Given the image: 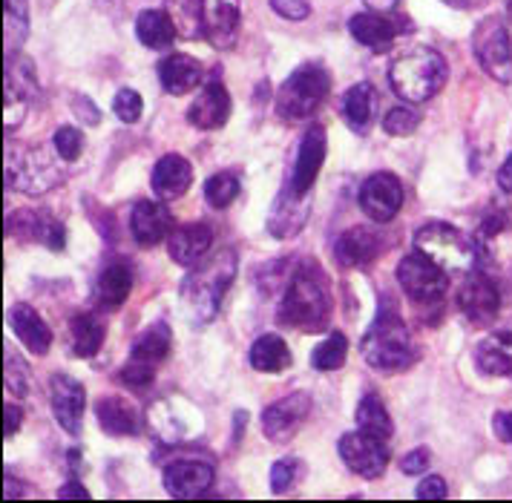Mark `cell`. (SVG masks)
<instances>
[{"label":"cell","instance_id":"17","mask_svg":"<svg viewBox=\"0 0 512 503\" xmlns=\"http://www.w3.org/2000/svg\"><path fill=\"white\" fill-rule=\"evenodd\" d=\"M213 478H216V472L205 460H173L164 469V489H167V495H173L179 501H190V498L208 495Z\"/></svg>","mask_w":512,"mask_h":503},{"label":"cell","instance_id":"41","mask_svg":"<svg viewBox=\"0 0 512 503\" xmlns=\"http://www.w3.org/2000/svg\"><path fill=\"white\" fill-rule=\"evenodd\" d=\"M303 478V463L297 458H282L271 466V492L285 495L288 489H294L297 481Z\"/></svg>","mask_w":512,"mask_h":503},{"label":"cell","instance_id":"21","mask_svg":"<svg viewBox=\"0 0 512 503\" xmlns=\"http://www.w3.org/2000/svg\"><path fill=\"white\" fill-rule=\"evenodd\" d=\"M170 225H173L170 210L162 202L141 199L130 210V233H133V239L139 242L141 248H156V245H162L164 239H170V233H173Z\"/></svg>","mask_w":512,"mask_h":503},{"label":"cell","instance_id":"3","mask_svg":"<svg viewBox=\"0 0 512 503\" xmlns=\"http://www.w3.org/2000/svg\"><path fill=\"white\" fill-rule=\"evenodd\" d=\"M363 360L377 371H403V368L415 366L418 360V348L412 345V334L406 328L403 317L397 314V308L386 299L383 308L377 311L374 325L369 334L363 337Z\"/></svg>","mask_w":512,"mask_h":503},{"label":"cell","instance_id":"33","mask_svg":"<svg viewBox=\"0 0 512 503\" xmlns=\"http://www.w3.org/2000/svg\"><path fill=\"white\" fill-rule=\"evenodd\" d=\"M176 23L167 15V9H144L136 18V38L147 49H170L176 41Z\"/></svg>","mask_w":512,"mask_h":503},{"label":"cell","instance_id":"12","mask_svg":"<svg viewBox=\"0 0 512 503\" xmlns=\"http://www.w3.org/2000/svg\"><path fill=\"white\" fill-rule=\"evenodd\" d=\"M357 202H360V210L372 222L386 225V222L395 219L397 213H400V207H403V182L397 179L395 173H386V170L372 173L363 182V187H360Z\"/></svg>","mask_w":512,"mask_h":503},{"label":"cell","instance_id":"4","mask_svg":"<svg viewBox=\"0 0 512 503\" xmlns=\"http://www.w3.org/2000/svg\"><path fill=\"white\" fill-rule=\"evenodd\" d=\"M446 78H449V64L432 46H412L400 52L389 67L392 90L409 104H423L432 95H438Z\"/></svg>","mask_w":512,"mask_h":503},{"label":"cell","instance_id":"6","mask_svg":"<svg viewBox=\"0 0 512 503\" xmlns=\"http://www.w3.org/2000/svg\"><path fill=\"white\" fill-rule=\"evenodd\" d=\"M415 251L429 256L435 265H441L446 274H472L478 262V248L449 222H429L415 233Z\"/></svg>","mask_w":512,"mask_h":503},{"label":"cell","instance_id":"25","mask_svg":"<svg viewBox=\"0 0 512 503\" xmlns=\"http://www.w3.org/2000/svg\"><path fill=\"white\" fill-rule=\"evenodd\" d=\"M156 72H159V81H162L164 92H170V95H187V92H193L202 84L205 67L193 55L170 52V55H164L162 61H159Z\"/></svg>","mask_w":512,"mask_h":503},{"label":"cell","instance_id":"15","mask_svg":"<svg viewBox=\"0 0 512 503\" xmlns=\"http://www.w3.org/2000/svg\"><path fill=\"white\" fill-rule=\"evenodd\" d=\"M458 308L472 325H489L501 311V291L484 274H466L464 285L458 291Z\"/></svg>","mask_w":512,"mask_h":503},{"label":"cell","instance_id":"13","mask_svg":"<svg viewBox=\"0 0 512 503\" xmlns=\"http://www.w3.org/2000/svg\"><path fill=\"white\" fill-rule=\"evenodd\" d=\"M328 153V136L323 124H311L308 133L297 147V156H294V170H291V179H288V190L294 196H308V190L314 187L323 164H326Z\"/></svg>","mask_w":512,"mask_h":503},{"label":"cell","instance_id":"39","mask_svg":"<svg viewBox=\"0 0 512 503\" xmlns=\"http://www.w3.org/2000/svg\"><path fill=\"white\" fill-rule=\"evenodd\" d=\"M167 15L176 23V32L185 38L202 32V0H167Z\"/></svg>","mask_w":512,"mask_h":503},{"label":"cell","instance_id":"1","mask_svg":"<svg viewBox=\"0 0 512 503\" xmlns=\"http://www.w3.org/2000/svg\"><path fill=\"white\" fill-rule=\"evenodd\" d=\"M277 320L297 331H323L331 320V288L326 271L314 262L303 259L285 285Z\"/></svg>","mask_w":512,"mask_h":503},{"label":"cell","instance_id":"8","mask_svg":"<svg viewBox=\"0 0 512 503\" xmlns=\"http://www.w3.org/2000/svg\"><path fill=\"white\" fill-rule=\"evenodd\" d=\"M472 55L492 81L512 84V38L501 15H487L472 29Z\"/></svg>","mask_w":512,"mask_h":503},{"label":"cell","instance_id":"27","mask_svg":"<svg viewBox=\"0 0 512 503\" xmlns=\"http://www.w3.org/2000/svg\"><path fill=\"white\" fill-rule=\"evenodd\" d=\"M9 322H12L15 337H18L32 354H38V357L47 354L49 345H52V328H49L47 320H44L29 302H15L12 311H9Z\"/></svg>","mask_w":512,"mask_h":503},{"label":"cell","instance_id":"22","mask_svg":"<svg viewBox=\"0 0 512 503\" xmlns=\"http://www.w3.org/2000/svg\"><path fill=\"white\" fill-rule=\"evenodd\" d=\"M213 248V230L208 222H187L176 228L167 239V251L176 265L182 268H196Z\"/></svg>","mask_w":512,"mask_h":503},{"label":"cell","instance_id":"35","mask_svg":"<svg viewBox=\"0 0 512 503\" xmlns=\"http://www.w3.org/2000/svg\"><path fill=\"white\" fill-rule=\"evenodd\" d=\"M251 366L262 374H280L285 368L291 366V351L282 340L280 334H262L254 345H251V354H248Z\"/></svg>","mask_w":512,"mask_h":503},{"label":"cell","instance_id":"30","mask_svg":"<svg viewBox=\"0 0 512 503\" xmlns=\"http://www.w3.org/2000/svg\"><path fill=\"white\" fill-rule=\"evenodd\" d=\"M475 366L487 377L512 380V331H495L475 348Z\"/></svg>","mask_w":512,"mask_h":503},{"label":"cell","instance_id":"7","mask_svg":"<svg viewBox=\"0 0 512 503\" xmlns=\"http://www.w3.org/2000/svg\"><path fill=\"white\" fill-rule=\"evenodd\" d=\"M58 153L52 156L41 147H18L12 144L6 150V187H15L21 193L41 196L64 182V170L58 164Z\"/></svg>","mask_w":512,"mask_h":503},{"label":"cell","instance_id":"20","mask_svg":"<svg viewBox=\"0 0 512 503\" xmlns=\"http://www.w3.org/2000/svg\"><path fill=\"white\" fill-rule=\"evenodd\" d=\"M228 118H231V95L222 81L213 78L187 107V121H190V127L210 133V130H222L228 124Z\"/></svg>","mask_w":512,"mask_h":503},{"label":"cell","instance_id":"59","mask_svg":"<svg viewBox=\"0 0 512 503\" xmlns=\"http://www.w3.org/2000/svg\"><path fill=\"white\" fill-rule=\"evenodd\" d=\"M507 18H510V21H512V0H510V3H507Z\"/></svg>","mask_w":512,"mask_h":503},{"label":"cell","instance_id":"36","mask_svg":"<svg viewBox=\"0 0 512 503\" xmlns=\"http://www.w3.org/2000/svg\"><path fill=\"white\" fill-rule=\"evenodd\" d=\"M357 429L360 432H369V435L383 437V440H389V437L395 435L392 417H389L383 400L377 394H366L360 400V406H357Z\"/></svg>","mask_w":512,"mask_h":503},{"label":"cell","instance_id":"10","mask_svg":"<svg viewBox=\"0 0 512 503\" xmlns=\"http://www.w3.org/2000/svg\"><path fill=\"white\" fill-rule=\"evenodd\" d=\"M340 458L349 466L354 475L374 481L386 472L389 466V443L383 437L369 435V432H349L340 437Z\"/></svg>","mask_w":512,"mask_h":503},{"label":"cell","instance_id":"48","mask_svg":"<svg viewBox=\"0 0 512 503\" xmlns=\"http://www.w3.org/2000/svg\"><path fill=\"white\" fill-rule=\"evenodd\" d=\"M429 463H432V452L420 446V449H412L409 455H403V460H400V472L418 478V475H423V472L429 469Z\"/></svg>","mask_w":512,"mask_h":503},{"label":"cell","instance_id":"58","mask_svg":"<svg viewBox=\"0 0 512 503\" xmlns=\"http://www.w3.org/2000/svg\"><path fill=\"white\" fill-rule=\"evenodd\" d=\"M446 6H455V9H466V6H472V0H443Z\"/></svg>","mask_w":512,"mask_h":503},{"label":"cell","instance_id":"52","mask_svg":"<svg viewBox=\"0 0 512 503\" xmlns=\"http://www.w3.org/2000/svg\"><path fill=\"white\" fill-rule=\"evenodd\" d=\"M21 420H24L21 406H15V403H6V409H3V435H6V440L15 435L18 429H21Z\"/></svg>","mask_w":512,"mask_h":503},{"label":"cell","instance_id":"32","mask_svg":"<svg viewBox=\"0 0 512 503\" xmlns=\"http://www.w3.org/2000/svg\"><path fill=\"white\" fill-rule=\"evenodd\" d=\"M70 340L72 354L90 360V357L98 354V348L104 345V340H107V325H104V320L95 311L75 314L70 320Z\"/></svg>","mask_w":512,"mask_h":503},{"label":"cell","instance_id":"46","mask_svg":"<svg viewBox=\"0 0 512 503\" xmlns=\"http://www.w3.org/2000/svg\"><path fill=\"white\" fill-rule=\"evenodd\" d=\"M118 380L127 389H147L156 380V366H147V363H139V360H127L118 371Z\"/></svg>","mask_w":512,"mask_h":503},{"label":"cell","instance_id":"53","mask_svg":"<svg viewBox=\"0 0 512 503\" xmlns=\"http://www.w3.org/2000/svg\"><path fill=\"white\" fill-rule=\"evenodd\" d=\"M492 432L498 440L510 443L512 446V412H498L492 417Z\"/></svg>","mask_w":512,"mask_h":503},{"label":"cell","instance_id":"38","mask_svg":"<svg viewBox=\"0 0 512 503\" xmlns=\"http://www.w3.org/2000/svg\"><path fill=\"white\" fill-rule=\"evenodd\" d=\"M346 357H349V340L340 331H331L326 340L314 348L311 366L317 371H337V368L346 366Z\"/></svg>","mask_w":512,"mask_h":503},{"label":"cell","instance_id":"2","mask_svg":"<svg viewBox=\"0 0 512 503\" xmlns=\"http://www.w3.org/2000/svg\"><path fill=\"white\" fill-rule=\"evenodd\" d=\"M233 279H236V253L231 248L205 256L182 282V302H185L187 317L196 325H208L219 314V305Z\"/></svg>","mask_w":512,"mask_h":503},{"label":"cell","instance_id":"5","mask_svg":"<svg viewBox=\"0 0 512 503\" xmlns=\"http://www.w3.org/2000/svg\"><path fill=\"white\" fill-rule=\"evenodd\" d=\"M331 92V72L323 64H303L297 67L277 90L274 110L285 121H303L326 104Z\"/></svg>","mask_w":512,"mask_h":503},{"label":"cell","instance_id":"45","mask_svg":"<svg viewBox=\"0 0 512 503\" xmlns=\"http://www.w3.org/2000/svg\"><path fill=\"white\" fill-rule=\"evenodd\" d=\"M113 113H116L118 121H124V124H136L141 118V113H144V98H141L136 90L124 87V90H118L116 98H113Z\"/></svg>","mask_w":512,"mask_h":503},{"label":"cell","instance_id":"37","mask_svg":"<svg viewBox=\"0 0 512 503\" xmlns=\"http://www.w3.org/2000/svg\"><path fill=\"white\" fill-rule=\"evenodd\" d=\"M239 190H242L239 176L233 170H219L205 182V199L213 210H225L239 199Z\"/></svg>","mask_w":512,"mask_h":503},{"label":"cell","instance_id":"40","mask_svg":"<svg viewBox=\"0 0 512 503\" xmlns=\"http://www.w3.org/2000/svg\"><path fill=\"white\" fill-rule=\"evenodd\" d=\"M26 23H29L26 0H6V58L15 55L24 44Z\"/></svg>","mask_w":512,"mask_h":503},{"label":"cell","instance_id":"57","mask_svg":"<svg viewBox=\"0 0 512 503\" xmlns=\"http://www.w3.org/2000/svg\"><path fill=\"white\" fill-rule=\"evenodd\" d=\"M24 483L15 481L9 472H6V498H21V495H26V489H21Z\"/></svg>","mask_w":512,"mask_h":503},{"label":"cell","instance_id":"16","mask_svg":"<svg viewBox=\"0 0 512 503\" xmlns=\"http://www.w3.org/2000/svg\"><path fill=\"white\" fill-rule=\"evenodd\" d=\"M49 403H52V414H55L58 426L67 435H78L84 406H87L84 386L78 380H72L70 374H52L49 377Z\"/></svg>","mask_w":512,"mask_h":503},{"label":"cell","instance_id":"47","mask_svg":"<svg viewBox=\"0 0 512 503\" xmlns=\"http://www.w3.org/2000/svg\"><path fill=\"white\" fill-rule=\"evenodd\" d=\"M282 21H305L311 15V0H268Z\"/></svg>","mask_w":512,"mask_h":503},{"label":"cell","instance_id":"9","mask_svg":"<svg viewBox=\"0 0 512 503\" xmlns=\"http://www.w3.org/2000/svg\"><path fill=\"white\" fill-rule=\"evenodd\" d=\"M397 282L415 305H435L449 291V274L420 251L409 253L397 265Z\"/></svg>","mask_w":512,"mask_h":503},{"label":"cell","instance_id":"28","mask_svg":"<svg viewBox=\"0 0 512 503\" xmlns=\"http://www.w3.org/2000/svg\"><path fill=\"white\" fill-rule=\"evenodd\" d=\"M133 291V271L124 262H110L95 279V308L118 311Z\"/></svg>","mask_w":512,"mask_h":503},{"label":"cell","instance_id":"24","mask_svg":"<svg viewBox=\"0 0 512 503\" xmlns=\"http://www.w3.org/2000/svg\"><path fill=\"white\" fill-rule=\"evenodd\" d=\"M380 236L369 228H349L334 242V259L340 268H366L380 256Z\"/></svg>","mask_w":512,"mask_h":503},{"label":"cell","instance_id":"29","mask_svg":"<svg viewBox=\"0 0 512 503\" xmlns=\"http://www.w3.org/2000/svg\"><path fill=\"white\" fill-rule=\"evenodd\" d=\"M311 210L305 205V196H294L291 190H282L280 199L271 207V216H268V230L274 239H291L305 228Z\"/></svg>","mask_w":512,"mask_h":503},{"label":"cell","instance_id":"11","mask_svg":"<svg viewBox=\"0 0 512 503\" xmlns=\"http://www.w3.org/2000/svg\"><path fill=\"white\" fill-rule=\"evenodd\" d=\"M311 406H314L311 394H305V391L285 394L282 400L271 403L262 412V435L268 437L271 443H288L305 426Z\"/></svg>","mask_w":512,"mask_h":503},{"label":"cell","instance_id":"43","mask_svg":"<svg viewBox=\"0 0 512 503\" xmlns=\"http://www.w3.org/2000/svg\"><path fill=\"white\" fill-rule=\"evenodd\" d=\"M420 127V115L412 110V107H406V104H400V107H392L386 118H383V130L389 133V136H412L415 130Z\"/></svg>","mask_w":512,"mask_h":503},{"label":"cell","instance_id":"31","mask_svg":"<svg viewBox=\"0 0 512 503\" xmlns=\"http://www.w3.org/2000/svg\"><path fill=\"white\" fill-rule=\"evenodd\" d=\"M374 115H377V90L369 81L354 84L343 95V118L357 136H366L372 130Z\"/></svg>","mask_w":512,"mask_h":503},{"label":"cell","instance_id":"14","mask_svg":"<svg viewBox=\"0 0 512 503\" xmlns=\"http://www.w3.org/2000/svg\"><path fill=\"white\" fill-rule=\"evenodd\" d=\"M412 29L415 26H412L409 18H400V15H377V12H360V15H354L349 21L351 38L357 44L374 49V52H386L400 35H409Z\"/></svg>","mask_w":512,"mask_h":503},{"label":"cell","instance_id":"50","mask_svg":"<svg viewBox=\"0 0 512 503\" xmlns=\"http://www.w3.org/2000/svg\"><path fill=\"white\" fill-rule=\"evenodd\" d=\"M280 271H285V262H271V265H262V271H259V274L265 276V279H259V288H262L265 294L277 291V288L282 285V279H285V276H282Z\"/></svg>","mask_w":512,"mask_h":503},{"label":"cell","instance_id":"54","mask_svg":"<svg viewBox=\"0 0 512 503\" xmlns=\"http://www.w3.org/2000/svg\"><path fill=\"white\" fill-rule=\"evenodd\" d=\"M58 498H61V501H78V498H81V501H90V492H87L78 481H70L58 489Z\"/></svg>","mask_w":512,"mask_h":503},{"label":"cell","instance_id":"18","mask_svg":"<svg viewBox=\"0 0 512 503\" xmlns=\"http://www.w3.org/2000/svg\"><path fill=\"white\" fill-rule=\"evenodd\" d=\"M242 6L239 0H202V35L216 49H231L239 38Z\"/></svg>","mask_w":512,"mask_h":503},{"label":"cell","instance_id":"42","mask_svg":"<svg viewBox=\"0 0 512 503\" xmlns=\"http://www.w3.org/2000/svg\"><path fill=\"white\" fill-rule=\"evenodd\" d=\"M6 391L15 397L29 394V371H26L24 357L15 348H6Z\"/></svg>","mask_w":512,"mask_h":503},{"label":"cell","instance_id":"23","mask_svg":"<svg viewBox=\"0 0 512 503\" xmlns=\"http://www.w3.org/2000/svg\"><path fill=\"white\" fill-rule=\"evenodd\" d=\"M150 184H153V193L162 202H176V199L185 196L190 184H193V164L179 153H167V156L156 161Z\"/></svg>","mask_w":512,"mask_h":503},{"label":"cell","instance_id":"34","mask_svg":"<svg viewBox=\"0 0 512 503\" xmlns=\"http://www.w3.org/2000/svg\"><path fill=\"white\" fill-rule=\"evenodd\" d=\"M170 343H173L170 328L164 322H153L133 340L130 360H139V363H147V366H159L170 354Z\"/></svg>","mask_w":512,"mask_h":503},{"label":"cell","instance_id":"51","mask_svg":"<svg viewBox=\"0 0 512 503\" xmlns=\"http://www.w3.org/2000/svg\"><path fill=\"white\" fill-rule=\"evenodd\" d=\"M72 110L78 113V118H84V124H90V127H93V124H98V118H101L98 107H95L87 95H78V98L72 101Z\"/></svg>","mask_w":512,"mask_h":503},{"label":"cell","instance_id":"44","mask_svg":"<svg viewBox=\"0 0 512 503\" xmlns=\"http://www.w3.org/2000/svg\"><path fill=\"white\" fill-rule=\"evenodd\" d=\"M52 150L61 156V161H75L84 153V133L78 127H61L52 136Z\"/></svg>","mask_w":512,"mask_h":503},{"label":"cell","instance_id":"19","mask_svg":"<svg viewBox=\"0 0 512 503\" xmlns=\"http://www.w3.org/2000/svg\"><path fill=\"white\" fill-rule=\"evenodd\" d=\"M6 236L18 239V242H44L52 251L64 248V225L49 219L41 210H29L21 207L6 219Z\"/></svg>","mask_w":512,"mask_h":503},{"label":"cell","instance_id":"26","mask_svg":"<svg viewBox=\"0 0 512 503\" xmlns=\"http://www.w3.org/2000/svg\"><path fill=\"white\" fill-rule=\"evenodd\" d=\"M95 420H98L101 432L110 437L139 435L141 429V417L136 406L118 394H107L95 403Z\"/></svg>","mask_w":512,"mask_h":503},{"label":"cell","instance_id":"56","mask_svg":"<svg viewBox=\"0 0 512 503\" xmlns=\"http://www.w3.org/2000/svg\"><path fill=\"white\" fill-rule=\"evenodd\" d=\"M369 6V12H377V15H392L397 6V0H363Z\"/></svg>","mask_w":512,"mask_h":503},{"label":"cell","instance_id":"49","mask_svg":"<svg viewBox=\"0 0 512 503\" xmlns=\"http://www.w3.org/2000/svg\"><path fill=\"white\" fill-rule=\"evenodd\" d=\"M418 495L420 501H443L446 495H449V486L443 481L441 475H429V478H423L418 486Z\"/></svg>","mask_w":512,"mask_h":503},{"label":"cell","instance_id":"55","mask_svg":"<svg viewBox=\"0 0 512 503\" xmlns=\"http://www.w3.org/2000/svg\"><path fill=\"white\" fill-rule=\"evenodd\" d=\"M498 187H501L504 193H512V153L504 159L501 170H498Z\"/></svg>","mask_w":512,"mask_h":503}]
</instances>
